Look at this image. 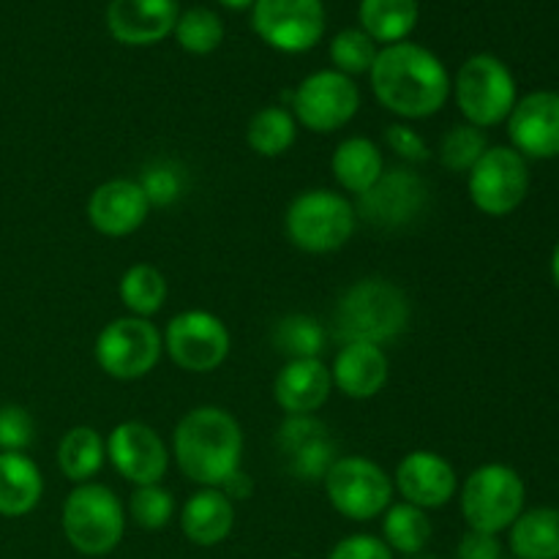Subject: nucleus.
<instances>
[{
  "instance_id": "obj_1",
  "label": "nucleus",
  "mask_w": 559,
  "mask_h": 559,
  "mask_svg": "<svg viewBox=\"0 0 559 559\" xmlns=\"http://www.w3.org/2000/svg\"><path fill=\"white\" fill-rule=\"evenodd\" d=\"M374 98L402 120H426L451 98V74L431 49L415 41L391 44L377 52L369 71Z\"/></svg>"
},
{
  "instance_id": "obj_2",
  "label": "nucleus",
  "mask_w": 559,
  "mask_h": 559,
  "mask_svg": "<svg viewBox=\"0 0 559 559\" xmlns=\"http://www.w3.org/2000/svg\"><path fill=\"white\" fill-rule=\"evenodd\" d=\"M173 456L191 484L222 489L243 464V429L229 409L194 407L175 426Z\"/></svg>"
},
{
  "instance_id": "obj_3",
  "label": "nucleus",
  "mask_w": 559,
  "mask_h": 559,
  "mask_svg": "<svg viewBox=\"0 0 559 559\" xmlns=\"http://www.w3.org/2000/svg\"><path fill=\"white\" fill-rule=\"evenodd\" d=\"M409 298L388 278H360L344 289L333 311L336 336L347 342H366L385 347L396 342L409 325Z\"/></svg>"
},
{
  "instance_id": "obj_4",
  "label": "nucleus",
  "mask_w": 559,
  "mask_h": 559,
  "mask_svg": "<svg viewBox=\"0 0 559 559\" xmlns=\"http://www.w3.org/2000/svg\"><path fill=\"white\" fill-rule=\"evenodd\" d=\"M60 527L71 549L85 557H104L126 535V508L109 486L87 480L69 491L60 511Z\"/></svg>"
},
{
  "instance_id": "obj_5",
  "label": "nucleus",
  "mask_w": 559,
  "mask_h": 559,
  "mask_svg": "<svg viewBox=\"0 0 559 559\" xmlns=\"http://www.w3.org/2000/svg\"><path fill=\"white\" fill-rule=\"evenodd\" d=\"M358 227L355 205L333 189L300 191L284 213V233L306 254H333L344 249Z\"/></svg>"
},
{
  "instance_id": "obj_6",
  "label": "nucleus",
  "mask_w": 559,
  "mask_h": 559,
  "mask_svg": "<svg viewBox=\"0 0 559 559\" xmlns=\"http://www.w3.org/2000/svg\"><path fill=\"white\" fill-rule=\"evenodd\" d=\"M527 486L508 464H480L459 489L462 516L475 533L500 535L522 516Z\"/></svg>"
},
{
  "instance_id": "obj_7",
  "label": "nucleus",
  "mask_w": 559,
  "mask_h": 559,
  "mask_svg": "<svg viewBox=\"0 0 559 559\" xmlns=\"http://www.w3.org/2000/svg\"><path fill=\"white\" fill-rule=\"evenodd\" d=\"M464 123L475 129H495L506 123L516 107V80L511 69L495 55H473L462 63L451 87Z\"/></svg>"
},
{
  "instance_id": "obj_8",
  "label": "nucleus",
  "mask_w": 559,
  "mask_h": 559,
  "mask_svg": "<svg viewBox=\"0 0 559 559\" xmlns=\"http://www.w3.org/2000/svg\"><path fill=\"white\" fill-rule=\"evenodd\" d=\"M328 502L349 522L380 519L393 502V478L366 456H338L322 478Z\"/></svg>"
},
{
  "instance_id": "obj_9",
  "label": "nucleus",
  "mask_w": 559,
  "mask_h": 559,
  "mask_svg": "<svg viewBox=\"0 0 559 559\" xmlns=\"http://www.w3.org/2000/svg\"><path fill=\"white\" fill-rule=\"evenodd\" d=\"M93 355H96L98 369L112 380H142L162 360V331L142 317H118L98 331Z\"/></svg>"
},
{
  "instance_id": "obj_10",
  "label": "nucleus",
  "mask_w": 559,
  "mask_h": 559,
  "mask_svg": "<svg viewBox=\"0 0 559 559\" xmlns=\"http://www.w3.org/2000/svg\"><path fill=\"white\" fill-rule=\"evenodd\" d=\"M467 191L484 216H511L530 194L527 158L511 145H489L467 173Z\"/></svg>"
},
{
  "instance_id": "obj_11",
  "label": "nucleus",
  "mask_w": 559,
  "mask_h": 559,
  "mask_svg": "<svg viewBox=\"0 0 559 559\" xmlns=\"http://www.w3.org/2000/svg\"><path fill=\"white\" fill-rule=\"evenodd\" d=\"M164 353L178 369L189 374L216 371L233 349V336L222 317L205 309L180 311L164 328Z\"/></svg>"
},
{
  "instance_id": "obj_12",
  "label": "nucleus",
  "mask_w": 559,
  "mask_h": 559,
  "mask_svg": "<svg viewBox=\"0 0 559 559\" xmlns=\"http://www.w3.org/2000/svg\"><path fill=\"white\" fill-rule=\"evenodd\" d=\"M295 120L311 134L344 129L360 109V91L353 76L336 69L314 71L289 96Z\"/></svg>"
},
{
  "instance_id": "obj_13",
  "label": "nucleus",
  "mask_w": 559,
  "mask_h": 559,
  "mask_svg": "<svg viewBox=\"0 0 559 559\" xmlns=\"http://www.w3.org/2000/svg\"><path fill=\"white\" fill-rule=\"evenodd\" d=\"M431 200L429 183L409 167H393L355 202V213L374 229L396 233L426 213Z\"/></svg>"
},
{
  "instance_id": "obj_14",
  "label": "nucleus",
  "mask_w": 559,
  "mask_h": 559,
  "mask_svg": "<svg viewBox=\"0 0 559 559\" xmlns=\"http://www.w3.org/2000/svg\"><path fill=\"white\" fill-rule=\"evenodd\" d=\"M251 27L278 52H309L325 33V9L322 0H254Z\"/></svg>"
},
{
  "instance_id": "obj_15",
  "label": "nucleus",
  "mask_w": 559,
  "mask_h": 559,
  "mask_svg": "<svg viewBox=\"0 0 559 559\" xmlns=\"http://www.w3.org/2000/svg\"><path fill=\"white\" fill-rule=\"evenodd\" d=\"M104 445H107V462L129 484L153 486L162 484L167 475L169 448L153 426L126 420L109 431Z\"/></svg>"
},
{
  "instance_id": "obj_16",
  "label": "nucleus",
  "mask_w": 559,
  "mask_h": 559,
  "mask_svg": "<svg viewBox=\"0 0 559 559\" xmlns=\"http://www.w3.org/2000/svg\"><path fill=\"white\" fill-rule=\"evenodd\" d=\"M276 445L289 475L304 484H322L338 459L331 429L314 415H287L276 431Z\"/></svg>"
},
{
  "instance_id": "obj_17",
  "label": "nucleus",
  "mask_w": 559,
  "mask_h": 559,
  "mask_svg": "<svg viewBox=\"0 0 559 559\" xmlns=\"http://www.w3.org/2000/svg\"><path fill=\"white\" fill-rule=\"evenodd\" d=\"M393 491L420 511H440L459 491L456 467L435 451H409L396 464Z\"/></svg>"
},
{
  "instance_id": "obj_18",
  "label": "nucleus",
  "mask_w": 559,
  "mask_h": 559,
  "mask_svg": "<svg viewBox=\"0 0 559 559\" xmlns=\"http://www.w3.org/2000/svg\"><path fill=\"white\" fill-rule=\"evenodd\" d=\"M508 136L524 158L546 162L559 156V93L535 91L519 98L508 115Z\"/></svg>"
},
{
  "instance_id": "obj_19",
  "label": "nucleus",
  "mask_w": 559,
  "mask_h": 559,
  "mask_svg": "<svg viewBox=\"0 0 559 559\" xmlns=\"http://www.w3.org/2000/svg\"><path fill=\"white\" fill-rule=\"evenodd\" d=\"M147 213H151V205H147L145 191L136 180L129 178L104 180L87 200V222L104 238L134 235L147 222Z\"/></svg>"
},
{
  "instance_id": "obj_20",
  "label": "nucleus",
  "mask_w": 559,
  "mask_h": 559,
  "mask_svg": "<svg viewBox=\"0 0 559 559\" xmlns=\"http://www.w3.org/2000/svg\"><path fill=\"white\" fill-rule=\"evenodd\" d=\"M178 16V0H109L107 27L126 47H147L164 41Z\"/></svg>"
},
{
  "instance_id": "obj_21",
  "label": "nucleus",
  "mask_w": 559,
  "mask_h": 559,
  "mask_svg": "<svg viewBox=\"0 0 559 559\" xmlns=\"http://www.w3.org/2000/svg\"><path fill=\"white\" fill-rule=\"evenodd\" d=\"M333 388L355 402L374 399L391 377V364H388L385 349L366 342H347L336 353L331 366Z\"/></svg>"
},
{
  "instance_id": "obj_22",
  "label": "nucleus",
  "mask_w": 559,
  "mask_h": 559,
  "mask_svg": "<svg viewBox=\"0 0 559 559\" xmlns=\"http://www.w3.org/2000/svg\"><path fill=\"white\" fill-rule=\"evenodd\" d=\"M331 393V366L322 364V358L287 360L273 380V399L284 415H314Z\"/></svg>"
},
{
  "instance_id": "obj_23",
  "label": "nucleus",
  "mask_w": 559,
  "mask_h": 559,
  "mask_svg": "<svg viewBox=\"0 0 559 559\" xmlns=\"http://www.w3.org/2000/svg\"><path fill=\"white\" fill-rule=\"evenodd\" d=\"M180 530L194 546L211 549L235 530V502L222 489H200L180 508Z\"/></svg>"
},
{
  "instance_id": "obj_24",
  "label": "nucleus",
  "mask_w": 559,
  "mask_h": 559,
  "mask_svg": "<svg viewBox=\"0 0 559 559\" xmlns=\"http://www.w3.org/2000/svg\"><path fill=\"white\" fill-rule=\"evenodd\" d=\"M331 173L347 194H366L385 173V153L369 136H347L331 156Z\"/></svg>"
},
{
  "instance_id": "obj_25",
  "label": "nucleus",
  "mask_w": 559,
  "mask_h": 559,
  "mask_svg": "<svg viewBox=\"0 0 559 559\" xmlns=\"http://www.w3.org/2000/svg\"><path fill=\"white\" fill-rule=\"evenodd\" d=\"M44 475L25 453H0V516L20 519L38 508Z\"/></svg>"
},
{
  "instance_id": "obj_26",
  "label": "nucleus",
  "mask_w": 559,
  "mask_h": 559,
  "mask_svg": "<svg viewBox=\"0 0 559 559\" xmlns=\"http://www.w3.org/2000/svg\"><path fill=\"white\" fill-rule=\"evenodd\" d=\"M107 462L104 437L93 426H74L58 442V469L63 478L80 486L96 478Z\"/></svg>"
},
{
  "instance_id": "obj_27",
  "label": "nucleus",
  "mask_w": 559,
  "mask_h": 559,
  "mask_svg": "<svg viewBox=\"0 0 559 559\" xmlns=\"http://www.w3.org/2000/svg\"><path fill=\"white\" fill-rule=\"evenodd\" d=\"M516 559H559V508H530L511 524Z\"/></svg>"
},
{
  "instance_id": "obj_28",
  "label": "nucleus",
  "mask_w": 559,
  "mask_h": 559,
  "mask_svg": "<svg viewBox=\"0 0 559 559\" xmlns=\"http://www.w3.org/2000/svg\"><path fill=\"white\" fill-rule=\"evenodd\" d=\"M360 31L374 41L402 44L418 25V0H360Z\"/></svg>"
},
{
  "instance_id": "obj_29",
  "label": "nucleus",
  "mask_w": 559,
  "mask_h": 559,
  "mask_svg": "<svg viewBox=\"0 0 559 559\" xmlns=\"http://www.w3.org/2000/svg\"><path fill=\"white\" fill-rule=\"evenodd\" d=\"M382 540L391 551H399L404 557L424 555L426 546L431 540V519L429 513L420 508L409 506V502H391L385 513H382Z\"/></svg>"
},
{
  "instance_id": "obj_30",
  "label": "nucleus",
  "mask_w": 559,
  "mask_h": 559,
  "mask_svg": "<svg viewBox=\"0 0 559 559\" xmlns=\"http://www.w3.org/2000/svg\"><path fill=\"white\" fill-rule=\"evenodd\" d=\"M298 140V120L293 109L282 104L262 107L260 112L251 115L249 129H246V142L251 151L262 158H278L289 151Z\"/></svg>"
},
{
  "instance_id": "obj_31",
  "label": "nucleus",
  "mask_w": 559,
  "mask_h": 559,
  "mask_svg": "<svg viewBox=\"0 0 559 559\" xmlns=\"http://www.w3.org/2000/svg\"><path fill=\"white\" fill-rule=\"evenodd\" d=\"M120 304L129 309L131 317H142V320H151L153 314L164 309L169 295L167 276L158 271L156 265H147V262H136L129 271L120 276L118 284Z\"/></svg>"
},
{
  "instance_id": "obj_32",
  "label": "nucleus",
  "mask_w": 559,
  "mask_h": 559,
  "mask_svg": "<svg viewBox=\"0 0 559 559\" xmlns=\"http://www.w3.org/2000/svg\"><path fill=\"white\" fill-rule=\"evenodd\" d=\"M325 328L311 314H287L273 325L271 344L287 360L320 358L325 349Z\"/></svg>"
},
{
  "instance_id": "obj_33",
  "label": "nucleus",
  "mask_w": 559,
  "mask_h": 559,
  "mask_svg": "<svg viewBox=\"0 0 559 559\" xmlns=\"http://www.w3.org/2000/svg\"><path fill=\"white\" fill-rule=\"evenodd\" d=\"M136 183H140L142 191H145L147 205L167 207V205H175V202L186 194L189 173H186L183 164L175 162V158H156V162L142 167Z\"/></svg>"
},
{
  "instance_id": "obj_34",
  "label": "nucleus",
  "mask_w": 559,
  "mask_h": 559,
  "mask_svg": "<svg viewBox=\"0 0 559 559\" xmlns=\"http://www.w3.org/2000/svg\"><path fill=\"white\" fill-rule=\"evenodd\" d=\"M486 151H489V136H486V131L475 129L469 123L453 126L440 140V162L451 173L467 175Z\"/></svg>"
},
{
  "instance_id": "obj_35",
  "label": "nucleus",
  "mask_w": 559,
  "mask_h": 559,
  "mask_svg": "<svg viewBox=\"0 0 559 559\" xmlns=\"http://www.w3.org/2000/svg\"><path fill=\"white\" fill-rule=\"evenodd\" d=\"M173 33L180 47L191 55H211L224 41V25L218 14H213L211 9H202V5L183 11L175 22Z\"/></svg>"
},
{
  "instance_id": "obj_36",
  "label": "nucleus",
  "mask_w": 559,
  "mask_h": 559,
  "mask_svg": "<svg viewBox=\"0 0 559 559\" xmlns=\"http://www.w3.org/2000/svg\"><path fill=\"white\" fill-rule=\"evenodd\" d=\"M129 516L131 522L147 533H158L167 527L175 516V497L173 491L164 489L162 484L134 486L129 497Z\"/></svg>"
},
{
  "instance_id": "obj_37",
  "label": "nucleus",
  "mask_w": 559,
  "mask_h": 559,
  "mask_svg": "<svg viewBox=\"0 0 559 559\" xmlns=\"http://www.w3.org/2000/svg\"><path fill=\"white\" fill-rule=\"evenodd\" d=\"M377 41L371 36H366L360 27H347V31L336 33V38L331 41V60L336 66V71L347 76L369 74L371 66L377 60Z\"/></svg>"
},
{
  "instance_id": "obj_38",
  "label": "nucleus",
  "mask_w": 559,
  "mask_h": 559,
  "mask_svg": "<svg viewBox=\"0 0 559 559\" xmlns=\"http://www.w3.org/2000/svg\"><path fill=\"white\" fill-rule=\"evenodd\" d=\"M36 437L33 415L20 404L0 407V453H25Z\"/></svg>"
},
{
  "instance_id": "obj_39",
  "label": "nucleus",
  "mask_w": 559,
  "mask_h": 559,
  "mask_svg": "<svg viewBox=\"0 0 559 559\" xmlns=\"http://www.w3.org/2000/svg\"><path fill=\"white\" fill-rule=\"evenodd\" d=\"M385 145L391 147L393 156H399L402 162H407V164H424L431 158V151H429V145H426V140L409 123L388 126Z\"/></svg>"
},
{
  "instance_id": "obj_40",
  "label": "nucleus",
  "mask_w": 559,
  "mask_h": 559,
  "mask_svg": "<svg viewBox=\"0 0 559 559\" xmlns=\"http://www.w3.org/2000/svg\"><path fill=\"white\" fill-rule=\"evenodd\" d=\"M328 559H393V551L388 549L385 540L377 535H347L331 549Z\"/></svg>"
},
{
  "instance_id": "obj_41",
  "label": "nucleus",
  "mask_w": 559,
  "mask_h": 559,
  "mask_svg": "<svg viewBox=\"0 0 559 559\" xmlns=\"http://www.w3.org/2000/svg\"><path fill=\"white\" fill-rule=\"evenodd\" d=\"M456 559H502V544L497 535L467 530L456 546Z\"/></svg>"
},
{
  "instance_id": "obj_42",
  "label": "nucleus",
  "mask_w": 559,
  "mask_h": 559,
  "mask_svg": "<svg viewBox=\"0 0 559 559\" xmlns=\"http://www.w3.org/2000/svg\"><path fill=\"white\" fill-rule=\"evenodd\" d=\"M222 491L229 497V500L238 502V500H246V497H249L251 491H254V484H251V478L243 473V467H240L238 473H235L233 478H229L227 484L222 486Z\"/></svg>"
},
{
  "instance_id": "obj_43",
  "label": "nucleus",
  "mask_w": 559,
  "mask_h": 559,
  "mask_svg": "<svg viewBox=\"0 0 559 559\" xmlns=\"http://www.w3.org/2000/svg\"><path fill=\"white\" fill-rule=\"evenodd\" d=\"M551 282H555V287L559 289V243L555 246V251H551Z\"/></svg>"
},
{
  "instance_id": "obj_44",
  "label": "nucleus",
  "mask_w": 559,
  "mask_h": 559,
  "mask_svg": "<svg viewBox=\"0 0 559 559\" xmlns=\"http://www.w3.org/2000/svg\"><path fill=\"white\" fill-rule=\"evenodd\" d=\"M218 3L227 5V9L240 11V9H251V5H254V0H218Z\"/></svg>"
},
{
  "instance_id": "obj_45",
  "label": "nucleus",
  "mask_w": 559,
  "mask_h": 559,
  "mask_svg": "<svg viewBox=\"0 0 559 559\" xmlns=\"http://www.w3.org/2000/svg\"><path fill=\"white\" fill-rule=\"evenodd\" d=\"M407 559H437V557H431V555H415V557H407Z\"/></svg>"
}]
</instances>
